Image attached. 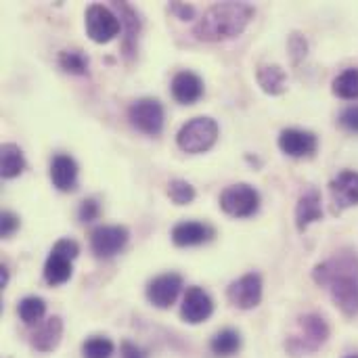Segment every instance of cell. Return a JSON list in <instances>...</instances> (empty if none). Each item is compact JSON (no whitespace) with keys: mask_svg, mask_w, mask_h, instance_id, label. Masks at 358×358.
<instances>
[{"mask_svg":"<svg viewBox=\"0 0 358 358\" xmlns=\"http://www.w3.org/2000/svg\"><path fill=\"white\" fill-rule=\"evenodd\" d=\"M317 285L327 287L334 304L348 317L358 315V254L352 250H340L329 260L321 262L313 271Z\"/></svg>","mask_w":358,"mask_h":358,"instance_id":"6da1fadb","label":"cell"},{"mask_svg":"<svg viewBox=\"0 0 358 358\" xmlns=\"http://www.w3.org/2000/svg\"><path fill=\"white\" fill-rule=\"evenodd\" d=\"M256 10L248 2H218L210 6L193 25V36L199 42H222L237 38L254 19Z\"/></svg>","mask_w":358,"mask_h":358,"instance_id":"7a4b0ae2","label":"cell"},{"mask_svg":"<svg viewBox=\"0 0 358 358\" xmlns=\"http://www.w3.org/2000/svg\"><path fill=\"white\" fill-rule=\"evenodd\" d=\"M329 340V325L323 317L310 313L298 319L296 331L287 338L285 348L294 357H304L317 352Z\"/></svg>","mask_w":358,"mask_h":358,"instance_id":"3957f363","label":"cell"},{"mask_svg":"<svg viewBox=\"0 0 358 358\" xmlns=\"http://www.w3.org/2000/svg\"><path fill=\"white\" fill-rule=\"evenodd\" d=\"M218 124L212 117H193L176 134V145L185 153H206L218 141Z\"/></svg>","mask_w":358,"mask_h":358,"instance_id":"277c9868","label":"cell"},{"mask_svg":"<svg viewBox=\"0 0 358 358\" xmlns=\"http://www.w3.org/2000/svg\"><path fill=\"white\" fill-rule=\"evenodd\" d=\"M80 254V245L73 241V239H59L46 262H44V281L50 285V287H57V285H63L71 279V262L78 258Z\"/></svg>","mask_w":358,"mask_h":358,"instance_id":"5b68a950","label":"cell"},{"mask_svg":"<svg viewBox=\"0 0 358 358\" xmlns=\"http://www.w3.org/2000/svg\"><path fill=\"white\" fill-rule=\"evenodd\" d=\"M258 208L260 193L248 182L231 185L220 195V210L233 218H250L258 212Z\"/></svg>","mask_w":358,"mask_h":358,"instance_id":"8992f818","label":"cell"},{"mask_svg":"<svg viewBox=\"0 0 358 358\" xmlns=\"http://www.w3.org/2000/svg\"><path fill=\"white\" fill-rule=\"evenodd\" d=\"M86 34L92 42L96 44H107L111 42L120 29H122V21L120 17L103 4H90L86 8Z\"/></svg>","mask_w":358,"mask_h":358,"instance_id":"52a82bcc","label":"cell"},{"mask_svg":"<svg viewBox=\"0 0 358 358\" xmlns=\"http://www.w3.org/2000/svg\"><path fill=\"white\" fill-rule=\"evenodd\" d=\"M128 120L138 132L157 136L164 130V105L151 96L138 99L128 107Z\"/></svg>","mask_w":358,"mask_h":358,"instance_id":"ba28073f","label":"cell"},{"mask_svg":"<svg viewBox=\"0 0 358 358\" xmlns=\"http://www.w3.org/2000/svg\"><path fill=\"white\" fill-rule=\"evenodd\" d=\"M130 239L126 227L120 224H103L90 233V250L96 258H113L120 254Z\"/></svg>","mask_w":358,"mask_h":358,"instance_id":"9c48e42d","label":"cell"},{"mask_svg":"<svg viewBox=\"0 0 358 358\" xmlns=\"http://www.w3.org/2000/svg\"><path fill=\"white\" fill-rule=\"evenodd\" d=\"M227 300L239 310H252L262 300V277L258 273H248L233 281L227 289Z\"/></svg>","mask_w":358,"mask_h":358,"instance_id":"30bf717a","label":"cell"},{"mask_svg":"<svg viewBox=\"0 0 358 358\" xmlns=\"http://www.w3.org/2000/svg\"><path fill=\"white\" fill-rule=\"evenodd\" d=\"M180 289H182V277L178 273H166V275H159L153 281H149L147 300L155 308H170L176 302Z\"/></svg>","mask_w":358,"mask_h":358,"instance_id":"8fae6325","label":"cell"},{"mask_svg":"<svg viewBox=\"0 0 358 358\" xmlns=\"http://www.w3.org/2000/svg\"><path fill=\"white\" fill-rule=\"evenodd\" d=\"M329 193H331L334 214H340L346 208L358 206V172L355 170L340 172L329 182Z\"/></svg>","mask_w":358,"mask_h":358,"instance_id":"7c38bea8","label":"cell"},{"mask_svg":"<svg viewBox=\"0 0 358 358\" xmlns=\"http://www.w3.org/2000/svg\"><path fill=\"white\" fill-rule=\"evenodd\" d=\"M214 313V302L210 298V294L197 285L189 287L182 300V308H180V317L189 323V325H199L203 321H208Z\"/></svg>","mask_w":358,"mask_h":358,"instance_id":"4fadbf2b","label":"cell"},{"mask_svg":"<svg viewBox=\"0 0 358 358\" xmlns=\"http://www.w3.org/2000/svg\"><path fill=\"white\" fill-rule=\"evenodd\" d=\"M319 147L317 134L300 128H285L279 134V149L289 157H310Z\"/></svg>","mask_w":358,"mask_h":358,"instance_id":"5bb4252c","label":"cell"},{"mask_svg":"<svg viewBox=\"0 0 358 358\" xmlns=\"http://www.w3.org/2000/svg\"><path fill=\"white\" fill-rule=\"evenodd\" d=\"M115 8L120 10V21L124 25V40H122V52L128 63H132L136 55V44H138V34H141V17L134 6L128 2H113Z\"/></svg>","mask_w":358,"mask_h":358,"instance_id":"9a60e30c","label":"cell"},{"mask_svg":"<svg viewBox=\"0 0 358 358\" xmlns=\"http://www.w3.org/2000/svg\"><path fill=\"white\" fill-rule=\"evenodd\" d=\"M216 235V231L206 224V222H197V220H187V222H178L172 229V241L178 248H195V245H203L208 241H212Z\"/></svg>","mask_w":358,"mask_h":358,"instance_id":"2e32d148","label":"cell"},{"mask_svg":"<svg viewBox=\"0 0 358 358\" xmlns=\"http://www.w3.org/2000/svg\"><path fill=\"white\" fill-rule=\"evenodd\" d=\"M50 180L63 193L76 191L78 189V164L73 162V157L65 153L55 155L50 162Z\"/></svg>","mask_w":358,"mask_h":358,"instance_id":"e0dca14e","label":"cell"},{"mask_svg":"<svg viewBox=\"0 0 358 358\" xmlns=\"http://www.w3.org/2000/svg\"><path fill=\"white\" fill-rule=\"evenodd\" d=\"M323 218V208H321V193L315 187H308L296 206V229L304 233L313 222Z\"/></svg>","mask_w":358,"mask_h":358,"instance_id":"ac0fdd59","label":"cell"},{"mask_svg":"<svg viewBox=\"0 0 358 358\" xmlns=\"http://www.w3.org/2000/svg\"><path fill=\"white\" fill-rule=\"evenodd\" d=\"M203 94V80L193 71H178L172 78V96L180 105H193Z\"/></svg>","mask_w":358,"mask_h":358,"instance_id":"d6986e66","label":"cell"},{"mask_svg":"<svg viewBox=\"0 0 358 358\" xmlns=\"http://www.w3.org/2000/svg\"><path fill=\"white\" fill-rule=\"evenodd\" d=\"M61 336H63V321L59 317H50L48 321H44L34 334H31V348L46 355V352H52L59 342H61Z\"/></svg>","mask_w":358,"mask_h":358,"instance_id":"ffe728a7","label":"cell"},{"mask_svg":"<svg viewBox=\"0 0 358 358\" xmlns=\"http://www.w3.org/2000/svg\"><path fill=\"white\" fill-rule=\"evenodd\" d=\"M256 80L260 84V88L266 92V94H283L287 90V73L281 65L277 63H266V65H260L258 71H256Z\"/></svg>","mask_w":358,"mask_h":358,"instance_id":"44dd1931","label":"cell"},{"mask_svg":"<svg viewBox=\"0 0 358 358\" xmlns=\"http://www.w3.org/2000/svg\"><path fill=\"white\" fill-rule=\"evenodd\" d=\"M25 170L23 151L15 143H4L0 147V174L2 178H17Z\"/></svg>","mask_w":358,"mask_h":358,"instance_id":"7402d4cb","label":"cell"},{"mask_svg":"<svg viewBox=\"0 0 358 358\" xmlns=\"http://www.w3.org/2000/svg\"><path fill=\"white\" fill-rule=\"evenodd\" d=\"M239 348H241V334L235 331V329H222L210 342L212 355H216V357L220 358H229L233 357V355H237Z\"/></svg>","mask_w":358,"mask_h":358,"instance_id":"603a6c76","label":"cell"},{"mask_svg":"<svg viewBox=\"0 0 358 358\" xmlns=\"http://www.w3.org/2000/svg\"><path fill=\"white\" fill-rule=\"evenodd\" d=\"M59 67L71 76H86L88 73V57L82 50L65 48L59 52Z\"/></svg>","mask_w":358,"mask_h":358,"instance_id":"cb8c5ba5","label":"cell"},{"mask_svg":"<svg viewBox=\"0 0 358 358\" xmlns=\"http://www.w3.org/2000/svg\"><path fill=\"white\" fill-rule=\"evenodd\" d=\"M334 94L346 101L358 99V69L348 67L334 80Z\"/></svg>","mask_w":358,"mask_h":358,"instance_id":"d4e9b609","label":"cell"},{"mask_svg":"<svg viewBox=\"0 0 358 358\" xmlns=\"http://www.w3.org/2000/svg\"><path fill=\"white\" fill-rule=\"evenodd\" d=\"M17 313H19V319L25 323V325H36L38 321H42V317L46 315V304L42 298L38 296H27L19 302L17 306Z\"/></svg>","mask_w":358,"mask_h":358,"instance_id":"484cf974","label":"cell"},{"mask_svg":"<svg viewBox=\"0 0 358 358\" xmlns=\"http://www.w3.org/2000/svg\"><path fill=\"white\" fill-rule=\"evenodd\" d=\"M115 350L113 342L109 338H103V336H94L90 340L84 342L82 346V357L84 358H111Z\"/></svg>","mask_w":358,"mask_h":358,"instance_id":"4316f807","label":"cell"},{"mask_svg":"<svg viewBox=\"0 0 358 358\" xmlns=\"http://www.w3.org/2000/svg\"><path fill=\"white\" fill-rule=\"evenodd\" d=\"M168 197L176 203V206H189L195 199V189L191 182L174 178L168 182Z\"/></svg>","mask_w":358,"mask_h":358,"instance_id":"83f0119b","label":"cell"},{"mask_svg":"<svg viewBox=\"0 0 358 358\" xmlns=\"http://www.w3.org/2000/svg\"><path fill=\"white\" fill-rule=\"evenodd\" d=\"M287 48H289V55H292L294 65H298V63L306 57V52H308V42H306V38H304L302 34L294 31V34L289 36Z\"/></svg>","mask_w":358,"mask_h":358,"instance_id":"f1b7e54d","label":"cell"},{"mask_svg":"<svg viewBox=\"0 0 358 358\" xmlns=\"http://www.w3.org/2000/svg\"><path fill=\"white\" fill-rule=\"evenodd\" d=\"M99 216H101V206H99V201H96L94 197H88V199H84V201L80 203V208H78V218H80V222L88 224V222H94Z\"/></svg>","mask_w":358,"mask_h":358,"instance_id":"f546056e","label":"cell"},{"mask_svg":"<svg viewBox=\"0 0 358 358\" xmlns=\"http://www.w3.org/2000/svg\"><path fill=\"white\" fill-rule=\"evenodd\" d=\"M19 227H21L19 216H15L13 212H2V216H0V237L2 239L13 237Z\"/></svg>","mask_w":358,"mask_h":358,"instance_id":"4dcf8cb0","label":"cell"},{"mask_svg":"<svg viewBox=\"0 0 358 358\" xmlns=\"http://www.w3.org/2000/svg\"><path fill=\"white\" fill-rule=\"evenodd\" d=\"M340 126L348 132H355L358 134V105L352 107H346L342 113H340Z\"/></svg>","mask_w":358,"mask_h":358,"instance_id":"1f68e13d","label":"cell"},{"mask_svg":"<svg viewBox=\"0 0 358 358\" xmlns=\"http://www.w3.org/2000/svg\"><path fill=\"white\" fill-rule=\"evenodd\" d=\"M170 13H174L180 21H191L195 17V8L191 4H185V2H172Z\"/></svg>","mask_w":358,"mask_h":358,"instance_id":"d6a6232c","label":"cell"},{"mask_svg":"<svg viewBox=\"0 0 358 358\" xmlns=\"http://www.w3.org/2000/svg\"><path fill=\"white\" fill-rule=\"evenodd\" d=\"M122 358H145L138 346H134L132 342H124L122 344Z\"/></svg>","mask_w":358,"mask_h":358,"instance_id":"836d02e7","label":"cell"},{"mask_svg":"<svg viewBox=\"0 0 358 358\" xmlns=\"http://www.w3.org/2000/svg\"><path fill=\"white\" fill-rule=\"evenodd\" d=\"M6 283H8V268L6 266H0V285L6 287Z\"/></svg>","mask_w":358,"mask_h":358,"instance_id":"e575fe53","label":"cell"},{"mask_svg":"<svg viewBox=\"0 0 358 358\" xmlns=\"http://www.w3.org/2000/svg\"><path fill=\"white\" fill-rule=\"evenodd\" d=\"M344 358H358V355H350V357H344Z\"/></svg>","mask_w":358,"mask_h":358,"instance_id":"d590c367","label":"cell"}]
</instances>
